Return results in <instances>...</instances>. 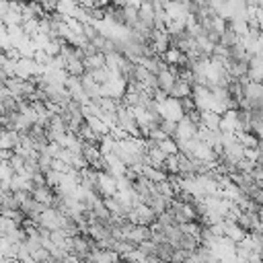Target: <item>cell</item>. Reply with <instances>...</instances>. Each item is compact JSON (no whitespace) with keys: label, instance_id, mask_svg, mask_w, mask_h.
Segmentation results:
<instances>
[{"label":"cell","instance_id":"cell-1","mask_svg":"<svg viewBox=\"0 0 263 263\" xmlns=\"http://www.w3.org/2000/svg\"><path fill=\"white\" fill-rule=\"evenodd\" d=\"M158 113L164 119H173V121H179L181 117H185V113L179 105V99H173V97H168L164 103H158Z\"/></svg>","mask_w":263,"mask_h":263},{"label":"cell","instance_id":"cell-2","mask_svg":"<svg viewBox=\"0 0 263 263\" xmlns=\"http://www.w3.org/2000/svg\"><path fill=\"white\" fill-rule=\"evenodd\" d=\"M247 234H249V232H245V230H242L234 220H228V218L224 220V236H226V238H230L232 242H240Z\"/></svg>","mask_w":263,"mask_h":263},{"label":"cell","instance_id":"cell-3","mask_svg":"<svg viewBox=\"0 0 263 263\" xmlns=\"http://www.w3.org/2000/svg\"><path fill=\"white\" fill-rule=\"evenodd\" d=\"M31 195H33L41 205L49 208V205H51V199H53V195H55V189L49 187V185H41V187H35V189L31 191Z\"/></svg>","mask_w":263,"mask_h":263},{"label":"cell","instance_id":"cell-4","mask_svg":"<svg viewBox=\"0 0 263 263\" xmlns=\"http://www.w3.org/2000/svg\"><path fill=\"white\" fill-rule=\"evenodd\" d=\"M220 119L222 115L216 113V111H201V125L208 127V129H220Z\"/></svg>","mask_w":263,"mask_h":263},{"label":"cell","instance_id":"cell-5","mask_svg":"<svg viewBox=\"0 0 263 263\" xmlns=\"http://www.w3.org/2000/svg\"><path fill=\"white\" fill-rule=\"evenodd\" d=\"M187 95H191V86H189L185 80L177 78L175 84H173V88L168 90V97H173V99H183V97H187Z\"/></svg>","mask_w":263,"mask_h":263},{"label":"cell","instance_id":"cell-6","mask_svg":"<svg viewBox=\"0 0 263 263\" xmlns=\"http://www.w3.org/2000/svg\"><path fill=\"white\" fill-rule=\"evenodd\" d=\"M158 148H160L166 156H171V154H177V152H179V144H177V140H175V138H164V140H160V142H158Z\"/></svg>","mask_w":263,"mask_h":263},{"label":"cell","instance_id":"cell-7","mask_svg":"<svg viewBox=\"0 0 263 263\" xmlns=\"http://www.w3.org/2000/svg\"><path fill=\"white\" fill-rule=\"evenodd\" d=\"M12 175H14V168L8 164V160H0V183L4 187H8V181Z\"/></svg>","mask_w":263,"mask_h":263},{"label":"cell","instance_id":"cell-8","mask_svg":"<svg viewBox=\"0 0 263 263\" xmlns=\"http://www.w3.org/2000/svg\"><path fill=\"white\" fill-rule=\"evenodd\" d=\"M0 263H8V257H6V255H2V253H0Z\"/></svg>","mask_w":263,"mask_h":263},{"label":"cell","instance_id":"cell-9","mask_svg":"<svg viewBox=\"0 0 263 263\" xmlns=\"http://www.w3.org/2000/svg\"><path fill=\"white\" fill-rule=\"evenodd\" d=\"M33 2H37V4H41V6H43V4L47 2V0H33Z\"/></svg>","mask_w":263,"mask_h":263}]
</instances>
